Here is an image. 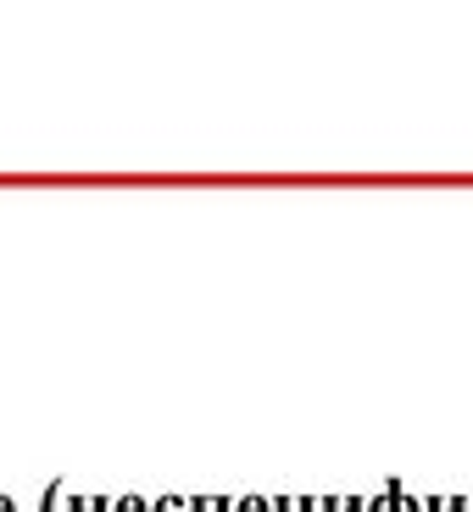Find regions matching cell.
<instances>
[{
    "label": "cell",
    "mask_w": 473,
    "mask_h": 512,
    "mask_svg": "<svg viewBox=\"0 0 473 512\" xmlns=\"http://www.w3.org/2000/svg\"><path fill=\"white\" fill-rule=\"evenodd\" d=\"M151 512H195V501H179V496H167V501H156Z\"/></svg>",
    "instance_id": "obj_1"
},
{
    "label": "cell",
    "mask_w": 473,
    "mask_h": 512,
    "mask_svg": "<svg viewBox=\"0 0 473 512\" xmlns=\"http://www.w3.org/2000/svg\"><path fill=\"white\" fill-rule=\"evenodd\" d=\"M240 512H279V501H262V496H251V501H240Z\"/></svg>",
    "instance_id": "obj_2"
},
{
    "label": "cell",
    "mask_w": 473,
    "mask_h": 512,
    "mask_svg": "<svg viewBox=\"0 0 473 512\" xmlns=\"http://www.w3.org/2000/svg\"><path fill=\"white\" fill-rule=\"evenodd\" d=\"M117 512H151V501H134V496H128V501H117Z\"/></svg>",
    "instance_id": "obj_3"
},
{
    "label": "cell",
    "mask_w": 473,
    "mask_h": 512,
    "mask_svg": "<svg viewBox=\"0 0 473 512\" xmlns=\"http://www.w3.org/2000/svg\"><path fill=\"white\" fill-rule=\"evenodd\" d=\"M0 512H17V507H12V501H0Z\"/></svg>",
    "instance_id": "obj_4"
}]
</instances>
